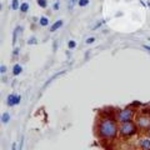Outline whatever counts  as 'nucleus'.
I'll return each instance as SVG.
<instances>
[{
	"label": "nucleus",
	"instance_id": "obj_1",
	"mask_svg": "<svg viewBox=\"0 0 150 150\" xmlns=\"http://www.w3.org/2000/svg\"><path fill=\"white\" fill-rule=\"evenodd\" d=\"M118 124L112 118H103L98 124V135L101 139L110 140L118 134Z\"/></svg>",
	"mask_w": 150,
	"mask_h": 150
},
{
	"label": "nucleus",
	"instance_id": "obj_2",
	"mask_svg": "<svg viewBox=\"0 0 150 150\" xmlns=\"http://www.w3.org/2000/svg\"><path fill=\"white\" fill-rule=\"evenodd\" d=\"M119 131L124 138H129V137H133L137 133V126H135V124L131 123V121H126V123H121Z\"/></svg>",
	"mask_w": 150,
	"mask_h": 150
},
{
	"label": "nucleus",
	"instance_id": "obj_3",
	"mask_svg": "<svg viewBox=\"0 0 150 150\" xmlns=\"http://www.w3.org/2000/svg\"><path fill=\"white\" fill-rule=\"evenodd\" d=\"M134 110L130 109V108H125V109H123L121 111L118 112V120L121 121V123H126V121H130L131 119H133L134 116Z\"/></svg>",
	"mask_w": 150,
	"mask_h": 150
},
{
	"label": "nucleus",
	"instance_id": "obj_4",
	"mask_svg": "<svg viewBox=\"0 0 150 150\" xmlns=\"http://www.w3.org/2000/svg\"><path fill=\"white\" fill-rule=\"evenodd\" d=\"M137 125L143 130L150 129V115H139L137 118Z\"/></svg>",
	"mask_w": 150,
	"mask_h": 150
},
{
	"label": "nucleus",
	"instance_id": "obj_5",
	"mask_svg": "<svg viewBox=\"0 0 150 150\" xmlns=\"http://www.w3.org/2000/svg\"><path fill=\"white\" fill-rule=\"evenodd\" d=\"M20 96L19 95H15V94H10V95L8 96V99H6V104L9 106H14V105H18L19 103H20Z\"/></svg>",
	"mask_w": 150,
	"mask_h": 150
},
{
	"label": "nucleus",
	"instance_id": "obj_6",
	"mask_svg": "<svg viewBox=\"0 0 150 150\" xmlns=\"http://www.w3.org/2000/svg\"><path fill=\"white\" fill-rule=\"evenodd\" d=\"M139 145H140V148H142L143 150H150V140L146 139V138H143L142 140H140Z\"/></svg>",
	"mask_w": 150,
	"mask_h": 150
},
{
	"label": "nucleus",
	"instance_id": "obj_7",
	"mask_svg": "<svg viewBox=\"0 0 150 150\" xmlns=\"http://www.w3.org/2000/svg\"><path fill=\"white\" fill-rule=\"evenodd\" d=\"M21 71H23V68H21V65H19V64H15L14 65V68H13V74L15 75H19V74H21Z\"/></svg>",
	"mask_w": 150,
	"mask_h": 150
},
{
	"label": "nucleus",
	"instance_id": "obj_8",
	"mask_svg": "<svg viewBox=\"0 0 150 150\" xmlns=\"http://www.w3.org/2000/svg\"><path fill=\"white\" fill-rule=\"evenodd\" d=\"M62 25H63V20H58V21H55V23H54V25L50 28V31L53 33V31H55V30H58L59 28H62Z\"/></svg>",
	"mask_w": 150,
	"mask_h": 150
},
{
	"label": "nucleus",
	"instance_id": "obj_9",
	"mask_svg": "<svg viewBox=\"0 0 150 150\" xmlns=\"http://www.w3.org/2000/svg\"><path fill=\"white\" fill-rule=\"evenodd\" d=\"M11 9H13V10H18V9H20L19 0H13V1H11Z\"/></svg>",
	"mask_w": 150,
	"mask_h": 150
},
{
	"label": "nucleus",
	"instance_id": "obj_10",
	"mask_svg": "<svg viewBox=\"0 0 150 150\" xmlns=\"http://www.w3.org/2000/svg\"><path fill=\"white\" fill-rule=\"evenodd\" d=\"M9 120H10V115H9L8 112H4L3 116H1V121L4 124H6V123H9Z\"/></svg>",
	"mask_w": 150,
	"mask_h": 150
},
{
	"label": "nucleus",
	"instance_id": "obj_11",
	"mask_svg": "<svg viewBox=\"0 0 150 150\" xmlns=\"http://www.w3.org/2000/svg\"><path fill=\"white\" fill-rule=\"evenodd\" d=\"M28 10H29V4H28V3H23L20 5V11L21 13H26Z\"/></svg>",
	"mask_w": 150,
	"mask_h": 150
},
{
	"label": "nucleus",
	"instance_id": "obj_12",
	"mask_svg": "<svg viewBox=\"0 0 150 150\" xmlns=\"http://www.w3.org/2000/svg\"><path fill=\"white\" fill-rule=\"evenodd\" d=\"M40 25L41 26H46V25H49V20H48V18H45V16H43V18H40Z\"/></svg>",
	"mask_w": 150,
	"mask_h": 150
},
{
	"label": "nucleus",
	"instance_id": "obj_13",
	"mask_svg": "<svg viewBox=\"0 0 150 150\" xmlns=\"http://www.w3.org/2000/svg\"><path fill=\"white\" fill-rule=\"evenodd\" d=\"M38 5L41 8H46L48 6V3H46V0H38Z\"/></svg>",
	"mask_w": 150,
	"mask_h": 150
},
{
	"label": "nucleus",
	"instance_id": "obj_14",
	"mask_svg": "<svg viewBox=\"0 0 150 150\" xmlns=\"http://www.w3.org/2000/svg\"><path fill=\"white\" fill-rule=\"evenodd\" d=\"M78 4L80 6H85V5H88V4H89V0H79Z\"/></svg>",
	"mask_w": 150,
	"mask_h": 150
},
{
	"label": "nucleus",
	"instance_id": "obj_15",
	"mask_svg": "<svg viewBox=\"0 0 150 150\" xmlns=\"http://www.w3.org/2000/svg\"><path fill=\"white\" fill-rule=\"evenodd\" d=\"M68 46H69V49H74L75 46H76V43H75L74 40H70L69 44H68Z\"/></svg>",
	"mask_w": 150,
	"mask_h": 150
},
{
	"label": "nucleus",
	"instance_id": "obj_16",
	"mask_svg": "<svg viewBox=\"0 0 150 150\" xmlns=\"http://www.w3.org/2000/svg\"><path fill=\"white\" fill-rule=\"evenodd\" d=\"M36 43H38V40H36V38H34V36L30 38L29 41H28V44H29V45H31V44H36Z\"/></svg>",
	"mask_w": 150,
	"mask_h": 150
},
{
	"label": "nucleus",
	"instance_id": "obj_17",
	"mask_svg": "<svg viewBox=\"0 0 150 150\" xmlns=\"http://www.w3.org/2000/svg\"><path fill=\"white\" fill-rule=\"evenodd\" d=\"M75 1H76V0H70V1H69V9H70V10H71V9H73V6H74Z\"/></svg>",
	"mask_w": 150,
	"mask_h": 150
},
{
	"label": "nucleus",
	"instance_id": "obj_18",
	"mask_svg": "<svg viewBox=\"0 0 150 150\" xmlns=\"http://www.w3.org/2000/svg\"><path fill=\"white\" fill-rule=\"evenodd\" d=\"M94 41H95V38H89V39L86 40V43L88 44H91V43H94Z\"/></svg>",
	"mask_w": 150,
	"mask_h": 150
},
{
	"label": "nucleus",
	"instance_id": "obj_19",
	"mask_svg": "<svg viewBox=\"0 0 150 150\" xmlns=\"http://www.w3.org/2000/svg\"><path fill=\"white\" fill-rule=\"evenodd\" d=\"M0 71H1V74H4L6 71V67L5 65H1V68H0Z\"/></svg>",
	"mask_w": 150,
	"mask_h": 150
},
{
	"label": "nucleus",
	"instance_id": "obj_20",
	"mask_svg": "<svg viewBox=\"0 0 150 150\" xmlns=\"http://www.w3.org/2000/svg\"><path fill=\"white\" fill-rule=\"evenodd\" d=\"M53 9H54V10H58V9H59V1H56V3L54 4V5H53Z\"/></svg>",
	"mask_w": 150,
	"mask_h": 150
},
{
	"label": "nucleus",
	"instance_id": "obj_21",
	"mask_svg": "<svg viewBox=\"0 0 150 150\" xmlns=\"http://www.w3.org/2000/svg\"><path fill=\"white\" fill-rule=\"evenodd\" d=\"M11 150H16V144H15V143L13 144V146H11Z\"/></svg>",
	"mask_w": 150,
	"mask_h": 150
},
{
	"label": "nucleus",
	"instance_id": "obj_22",
	"mask_svg": "<svg viewBox=\"0 0 150 150\" xmlns=\"http://www.w3.org/2000/svg\"><path fill=\"white\" fill-rule=\"evenodd\" d=\"M143 46H144V49H146V50L150 51V46H149V45H143Z\"/></svg>",
	"mask_w": 150,
	"mask_h": 150
},
{
	"label": "nucleus",
	"instance_id": "obj_23",
	"mask_svg": "<svg viewBox=\"0 0 150 150\" xmlns=\"http://www.w3.org/2000/svg\"><path fill=\"white\" fill-rule=\"evenodd\" d=\"M148 5H149V6H150V3H149V4H148Z\"/></svg>",
	"mask_w": 150,
	"mask_h": 150
}]
</instances>
